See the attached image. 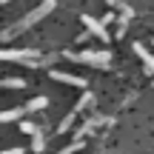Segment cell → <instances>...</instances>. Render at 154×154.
Returning <instances> with one entry per match:
<instances>
[{"label": "cell", "mask_w": 154, "mask_h": 154, "mask_svg": "<svg viewBox=\"0 0 154 154\" xmlns=\"http://www.w3.org/2000/svg\"><path fill=\"white\" fill-rule=\"evenodd\" d=\"M88 103H91V91H83V97H80V100H77V106H74V109H72V111H77V114H80V111H83V109H86V106H88Z\"/></svg>", "instance_id": "13"}, {"label": "cell", "mask_w": 154, "mask_h": 154, "mask_svg": "<svg viewBox=\"0 0 154 154\" xmlns=\"http://www.w3.org/2000/svg\"><path fill=\"white\" fill-rule=\"evenodd\" d=\"M0 154H26L23 149H6V151H0Z\"/></svg>", "instance_id": "18"}, {"label": "cell", "mask_w": 154, "mask_h": 154, "mask_svg": "<svg viewBox=\"0 0 154 154\" xmlns=\"http://www.w3.org/2000/svg\"><path fill=\"white\" fill-rule=\"evenodd\" d=\"M134 54H137L140 60H143L146 72H149V74L154 77V54H149V51H146V46H143V43H134Z\"/></svg>", "instance_id": "6"}, {"label": "cell", "mask_w": 154, "mask_h": 154, "mask_svg": "<svg viewBox=\"0 0 154 154\" xmlns=\"http://www.w3.org/2000/svg\"><path fill=\"white\" fill-rule=\"evenodd\" d=\"M83 149V140H74V143L72 146H66V149H60V151H57V154H77V151H80Z\"/></svg>", "instance_id": "14"}, {"label": "cell", "mask_w": 154, "mask_h": 154, "mask_svg": "<svg viewBox=\"0 0 154 154\" xmlns=\"http://www.w3.org/2000/svg\"><path fill=\"white\" fill-rule=\"evenodd\" d=\"M23 114H26V109H6V111H0V123H14V120H23Z\"/></svg>", "instance_id": "7"}, {"label": "cell", "mask_w": 154, "mask_h": 154, "mask_svg": "<svg viewBox=\"0 0 154 154\" xmlns=\"http://www.w3.org/2000/svg\"><path fill=\"white\" fill-rule=\"evenodd\" d=\"M29 83L23 80V77H6V80H0V88H26Z\"/></svg>", "instance_id": "11"}, {"label": "cell", "mask_w": 154, "mask_h": 154, "mask_svg": "<svg viewBox=\"0 0 154 154\" xmlns=\"http://www.w3.org/2000/svg\"><path fill=\"white\" fill-rule=\"evenodd\" d=\"M46 106H49V97H46V94H40V97H32L23 109H26V111H43Z\"/></svg>", "instance_id": "8"}, {"label": "cell", "mask_w": 154, "mask_h": 154, "mask_svg": "<svg viewBox=\"0 0 154 154\" xmlns=\"http://www.w3.org/2000/svg\"><path fill=\"white\" fill-rule=\"evenodd\" d=\"M51 80H57V83H66V86H77V88H86V86H88V83L83 80L80 74H69V72H57V69H54V72H51Z\"/></svg>", "instance_id": "5"}, {"label": "cell", "mask_w": 154, "mask_h": 154, "mask_svg": "<svg viewBox=\"0 0 154 154\" xmlns=\"http://www.w3.org/2000/svg\"><path fill=\"white\" fill-rule=\"evenodd\" d=\"M29 57H40L37 49H0V60H29Z\"/></svg>", "instance_id": "3"}, {"label": "cell", "mask_w": 154, "mask_h": 154, "mask_svg": "<svg viewBox=\"0 0 154 154\" xmlns=\"http://www.w3.org/2000/svg\"><path fill=\"white\" fill-rule=\"evenodd\" d=\"M20 131L23 134H34V131H37V126H34L32 120H20Z\"/></svg>", "instance_id": "15"}, {"label": "cell", "mask_w": 154, "mask_h": 154, "mask_svg": "<svg viewBox=\"0 0 154 154\" xmlns=\"http://www.w3.org/2000/svg\"><path fill=\"white\" fill-rule=\"evenodd\" d=\"M69 60H77L83 66H94V69H109L111 66V51H94V49H86V51H66Z\"/></svg>", "instance_id": "2"}, {"label": "cell", "mask_w": 154, "mask_h": 154, "mask_svg": "<svg viewBox=\"0 0 154 154\" xmlns=\"http://www.w3.org/2000/svg\"><path fill=\"white\" fill-rule=\"evenodd\" d=\"M117 20V14H106V17H100V23H103V26H109V23H114Z\"/></svg>", "instance_id": "17"}, {"label": "cell", "mask_w": 154, "mask_h": 154, "mask_svg": "<svg viewBox=\"0 0 154 154\" xmlns=\"http://www.w3.org/2000/svg\"><path fill=\"white\" fill-rule=\"evenodd\" d=\"M151 86H154V80H151Z\"/></svg>", "instance_id": "20"}, {"label": "cell", "mask_w": 154, "mask_h": 154, "mask_svg": "<svg viewBox=\"0 0 154 154\" xmlns=\"http://www.w3.org/2000/svg\"><path fill=\"white\" fill-rule=\"evenodd\" d=\"M74 120H77V111H69V114L60 120V126H57V134H66V131H72Z\"/></svg>", "instance_id": "10"}, {"label": "cell", "mask_w": 154, "mask_h": 154, "mask_svg": "<svg viewBox=\"0 0 154 154\" xmlns=\"http://www.w3.org/2000/svg\"><path fill=\"white\" fill-rule=\"evenodd\" d=\"M43 149H46V137H43V131L37 128V131L32 134V151H37V154H40Z\"/></svg>", "instance_id": "12"}, {"label": "cell", "mask_w": 154, "mask_h": 154, "mask_svg": "<svg viewBox=\"0 0 154 154\" xmlns=\"http://www.w3.org/2000/svg\"><path fill=\"white\" fill-rule=\"evenodd\" d=\"M128 20H131V17H123V14H120V17H117V20H114V23H117V34H123V32H126Z\"/></svg>", "instance_id": "16"}, {"label": "cell", "mask_w": 154, "mask_h": 154, "mask_svg": "<svg viewBox=\"0 0 154 154\" xmlns=\"http://www.w3.org/2000/svg\"><path fill=\"white\" fill-rule=\"evenodd\" d=\"M3 3H11V0H0V6H3Z\"/></svg>", "instance_id": "19"}, {"label": "cell", "mask_w": 154, "mask_h": 154, "mask_svg": "<svg viewBox=\"0 0 154 154\" xmlns=\"http://www.w3.org/2000/svg\"><path fill=\"white\" fill-rule=\"evenodd\" d=\"M106 3H109L111 9H117V11H120L123 17H134V9H131L128 3H123V0H106Z\"/></svg>", "instance_id": "9"}, {"label": "cell", "mask_w": 154, "mask_h": 154, "mask_svg": "<svg viewBox=\"0 0 154 154\" xmlns=\"http://www.w3.org/2000/svg\"><path fill=\"white\" fill-rule=\"evenodd\" d=\"M80 20H83V26H86V32H88V34H97L100 40H111V37H109V32H106V26L97 20V17H88V14H83Z\"/></svg>", "instance_id": "4"}, {"label": "cell", "mask_w": 154, "mask_h": 154, "mask_svg": "<svg viewBox=\"0 0 154 154\" xmlns=\"http://www.w3.org/2000/svg\"><path fill=\"white\" fill-rule=\"evenodd\" d=\"M51 11H54V0H43V3H40V6H37V9H34V11H29V14L23 17L20 23H14V26H11V29H6V32H3V40H9L11 34H17V32H23V29L34 26V23H40V20H43V17H49Z\"/></svg>", "instance_id": "1"}]
</instances>
